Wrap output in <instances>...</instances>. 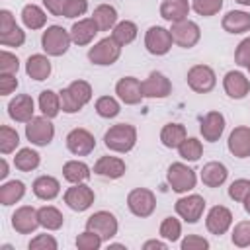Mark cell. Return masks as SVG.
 Returning <instances> with one entry per match:
<instances>
[{
    "label": "cell",
    "mask_w": 250,
    "mask_h": 250,
    "mask_svg": "<svg viewBox=\"0 0 250 250\" xmlns=\"http://www.w3.org/2000/svg\"><path fill=\"white\" fill-rule=\"evenodd\" d=\"M59 96H61L62 111L64 113H76L92 100V86L86 80H74L68 84V88L61 90Z\"/></svg>",
    "instance_id": "6da1fadb"
},
{
    "label": "cell",
    "mask_w": 250,
    "mask_h": 250,
    "mask_svg": "<svg viewBox=\"0 0 250 250\" xmlns=\"http://www.w3.org/2000/svg\"><path fill=\"white\" fill-rule=\"evenodd\" d=\"M104 143L113 152H129L137 143V129L129 123L111 125L104 135Z\"/></svg>",
    "instance_id": "7a4b0ae2"
},
{
    "label": "cell",
    "mask_w": 250,
    "mask_h": 250,
    "mask_svg": "<svg viewBox=\"0 0 250 250\" xmlns=\"http://www.w3.org/2000/svg\"><path fill=\"white\" fill-rule=\"evenodd\" d=\"M70 31H66L64 27L61 25H51L43 31L41 35V47L47 55L51 57H61L68 51V45H70Z\"/></svg>",
    "instance_id": "3957f363"
},
{
    "label": "cell",
    "mask_w": 250,
    "mask_h": 250,
    "mask_svg": "<svg viewBox=\"0 0 250 250\" xmlns=\"http://www.w3.org/2000/svg\"><path fill=\"white\" fill-rule=\"evenodd\" d=\"M25 137L31 145H37V146H47L53 137H55V127L51 123L49 117L41 115V117H31L25 125Z\"/></svg>",
    "instance_id": "277c9868"
},
{
    "label": "cell",
    "mask_w": 250,
    "mask_h": 250,
    "mask_svg": "<svg viewBox=\"0 0 250 250\" xmlns=\"http://www.w3.org/2000/svg\"><path fill=\"white\" fill-rule=\"evenodd\" d=\"M127 207H129V211L133 215L145 219V217H150L154 213V209H156V197L146 188H135L127 195Z\"/></svg>",
    "instance_id": "5b68a950"
},
{
    "label": "cell",
    "mask_w": 250,
    "mask_h": 250,
    "mask_svg": "<svg viewBox=\"0 0 250 250\" xmlns=\"http://www.w3.org/2000/svg\"><path fill=\"white\" fill-rule=\"evenodd\" d=\"M119 55H121V45L113 37H104L102 41H98L88 51V59L94 64H100V66L113 64L119 59Z\"/></svg>",
    "instance_id": "8992f818"
},
{
    "label": "cell",
    "mask_w": 250,
    "mask_h": 250,
    "mask_svg": "<svg viewBox=\"0 0 250 250\" xmlns=\"http://www.w3.org/2000/svg\"><path fill=\"white\" fill-rule=\"evenodd\" d=\"M166 180L170 184V188L176 191V193H186L189 189L195 188V182H197V176L195 172L182 164V162H174L170 168H168V174H166Z\"/></svg>",
    "instance_id": "52a82bcc"
},
{
    "label": "cell",
    "mask_w": 250,
    "mask_h": 250,
    "mask_svg": "<svg viewBox=\"0 0 250 250\" xmlns=\"http://www.w3.org/2000/svg\"><path fill=\"white\" fill-rule=\"evenodd\" d=\"M217 76L215 70L207 64H195L188 70V86L197 94H207L215 88Z\"/></svg>",
    "instance_id": "ba28073f"
},
{
    "label": "cell",
    "mask_w": 250,
    "mask_h": 250,
    "mask_svg": "<svg viewBox=\"0 0 250 250\" xmlns=\"http://www.w3.org/2000/svg\"><path fill=\"white\" fill-rule=\"evenodd\" d=\"M172 43H174V39H172L170 29H166L162 25L148 27V31L145 35V47H146V51L150 55H156V57L166 55L172 49Z\"/></svg>",
    "instance_id": "9c48e42d"
},
{
    "label": "cell",
    "mask_w": 250,
    "mask_h": 250,
    "mask_svg": "<svg viewBox=\"0 0 250 250\" xmlns=\"http://www.w3.org/2000/svg\"><path fill=\"white\" fill-rule=\"evenodd\" d=\"M172 39L178 47H184V49H191L197 45V41L201 39V29L195 21L191 20H184V21H178V23H172Z\"/></svg>",
    "instance_id": "30bf717a"
},
{
    "label": "cell",
    "mask_w": 250,
    "mask_h": 250,
    "mask_svg": "<svg viewBox=\"0 0 250 250\" xmlns=\"http://www.w3.org/2000/svg\"><path fill=\"white\" fill-rule=\"evenodd\" d=\"M86 229L96 232V234H100L102 240H109V238H113L117 234L119 225H117V219L109 211H98V213L88 217Z\"/></svg>",
    "instance_id": "8fae6325"
},
{
    "label": "cell",
    "mask_w": 250,
    "mask_h": 250,
    "mask_svg": "<svg viewBox=\"0 0 250 250\" xmlns=\"http://www.w3.org/2000/svg\"><path fill=\"white\" fill-rule=\"evenodd\" d=\"M203 209H205V199L197 193H191V195H186V197H180L176 201V213L186 221V223H197L203 215Z\"/></svg>",
    "instance_id": "7c38bea8"
},
{
    "label": "cell",
    "mask_w": 250,
    "mask_h": 250,
    "mask_svg": "<svg viewBox=\"0 0 250 250\" xmlns=\"http://www.w3.org/2000/svg\"><path fill=\"white\" fill-rule=\"evenodd\" d=\"M66 148L76 156H86L96 148V139L88 129H72L66 135Z\"/></svg>",
    "instance_id": "4fadbf2b"
},
{
    "label": "cell",
    "mask_w": 250,
    "mask_h": 250,
    "mask_svg": "<svg viewBox=\"0 0 250 250\" xmlns=\"http://www.w3.org/2000/svg\"><path fill=\"white\" fill-rule=\"evenodd\" d=\"M94 191L90 186L86 184H74L72 188L66 189L64 193V203L72 209V211H86L92 203H94Z\"/></svg>",
    "instance_id": "5bb4252c"
},
{
    "label": "cell",
    "mask_w": 250,
    "mask_h": 250,
    "mask_svg": "<svg viewBox=\"0 0 250 250\" xmlns=\"http://www.w3.org/2000/svg\"><path fill=\"white\" fill-rule=\"evenodd\" d=\"M145 98H168L172 94V82L162 72H150L146 80L141 82Z\"/></svg>",
    "instance_id": "9a60e30c"
},
{
    "label": "cell",
    "mask_w": 250,
    "mask_h": 250,
    "mask_svg": "<svg viewBox=\"0 0 250 250\" xmlns=\"http://www.w3.org/2000/svg\"><path fill=\"white\" fill-rule=\"evenodd\" d=\"M115 94L117 98L127 104V105H137L141 104V100L145 98L143 96V88H141V82L135 78V76H123L117 84H115Z\"/></svg>",
    "instance_id": "2e32d148"
},
{
    "label": "cell",
    "mask_w": 250,
    "mask_h": 250,
    "mask_svg": "<svg viewBox=\"0 0 250 250\" xmlns=\"http://www.w3.org/2000/svg\"><path fill=\"white\" fill-rule=\"evenodd\" d=\"M205 225H207V230L211 234L221 236V234H225L230 229V225H232V213L227 207H223V205H215V207L209 209L207 219H205Z\"/></svg>",
    "instance_id": "e0dca14e"
},
{
    "label": "cell",
    "mask_w": 250,
    "mask_h": 250,
    "mask_svg": "<svg viewBox=\"0 0 250 250\" xmlns=\"http://www.w3.org/2000/svg\"><path fill=\"white\" fill-rule=\"evenodd\" d=\"M12 227L16 229V232L20 234H29L39 227V215L37 209H33L31 205H23L20 209H16V213L12 215Z\"/></svg>",
    "instance_id": "ac0fdd59"
},
{
    "label": "cell",
    "mask_w": 250,
    "mask_h": 250,
    "mask_svg": "<svg viewBox=\"0 0 250 250\" xmlns=\"http://www.w3.org/2000/svg\"><path fill=\"white\" fill-rule=\"evenodd\" d=\"M227 145H229V150L232 156H236V158L250 156V127H244V125L234 127L232 133L229 135Z\"/></svg>",
    "instance_id": "d6986e66"
},
{
    "label": "cell",
    "mask_w": 250,
    "mask_h": 250,
    "mask_svg": "<svg viewBox=\"0 0 250 250\" xmlns=\"http://www.w3.org/2000/svg\"><path fill=\"white\" fill-rule=\"evenodd\" d=\"M223 88L227 92L229 98H234V100H242L248 92H250V80L238 72V70H230L225 74L223 78Z\"/></svg>",
    "instance_id": "ffe728a7"
},
{
    "label": "cell",
    "mask_w": 250,
    "mask_h": 250,
    "mask_svg": "<svg viewBox=\"0 0 250 250\" xmlns=\"http://www.w3.org/2000/svg\"><path fill=\"white\" fill-rule=\"evenodd\" d=\"M33 111H35V104L27 94H20L8 104V115L20 123H27L33 117Z\"/></svg>",
    "instance_id": "44dd1931"
},
{
    "label": "cell",
    "mask_w": 250,
    "mask_h": 250,
    "mask_svg": "<svg viewBox=\"0 0 250 250\" xmlns=\"http://www.w3.org/2000/svg\"><path fill=\"white\" fill-rule=\"evenodd\" d=\"M199 131H201V135H203L205 141H209V143L219 141L221 135H223V131H225V117H223V113H219V111H209V113L201 119Z\"/></svg>",
    "instance_id": "7402d4cb"
},
{
    "label": "cell",
    "mask_w": 250,
    "mask_h": 250,
    "mask_svg": "<svg viewBox=\"0 0 250 250\" xmlns=\"http://www.w3.org/2000/svg\"><path fill=\"white\" fill-rule=\"evenodd\" d=\"M98 31H100L98 23L92 18H84V20H78L70 27V39H72V43H76L78 47H82V45H88L96 37Z\"/></svg>",
    "instance_id": "603a6c76"
},
{
    "label": "cell",
    "mask_w": 250,
    "mask_h": 250,
    "mask_svg": "<svg viewBox=\"0 0 250 250\" xmlns=\"http://www.w3.org/2000/svg\"><path fill=\"white\" fill-rule=\"evenodd\" d=\"M127 166L121 158L117 156H102L98 158V162L94 164V172L98 176H104V178H109V180H117L125 174Z\"/></svg>",
    "instance_id": "cb8c5ba5"
},
{
    "label": "cell",
    "mask_w": 250,
    "mask_h": 250,
    "mask_svg": "<svg viewBox=\"0 0 250 250\" xmlns=\"http://www.w3.org/2000/svg\"><path fill=\"white\" fill-rule=\"evenodd\" d=\"M189 14V2L188 0H164L160 4V16L170 21V23H178L188 20Z\"/></svg>",
    "instance_id": "d4e9b609"
},
{
    "label": "cell",
    "mask_w": 250,
    "mask_h": 250,
    "mask_svg": "<svg viewBox=\"0 0 250 250\" xmlns=\"http://www.w3.org/2000/svg\"><path fill=\"white\" fill-rule=\"evenodd\" d=\"M221 25L229 33H246L250 31V14L242 10H232L223 18Z\"/></svg>",
    "instance_id": "484cf974"
},
{
    "label": "cell",
    "mask_w": 250,
    "mask_h": 250,
    "mask_svg": "<svg viewBox=\"0 0 250 250\" xmlns=\"http://www.w3.org/2000/svg\"><path fill=\"white\" fill-rule=\"evenodd\" d=\"M227 176H229V170L225 164L221 162H207L201 170V182L209 188H219L227 182Z\"/></svg>",
    "instance_id": "4316f807"
},
{
    "label": "cell",
    "mask_w": 250,
    "mask_h": 250,
    "mask_svg": "<svg viewBox=\"0 0 250 250\" xmlns=\"http://www.w3.org/2000/svg\"><path fill=\"white\" fill-rule=\"evenodd\" d=\"M25 72L33 80H45L51 74V61L45 55H31L25 62Z\"/></svg>",
    "instance_id": "83f0119b"
},
{
    "label": "cell",
    "mask_w": 250,
    "mask_h": 250,
    "mask_svg": "<svg viewBox=\"0 0 250 250\" xmlns=\"http://www.w3.org/2000/svg\"><path fill=\"white\" fill-rule=\"evenodd\" d=\"M61 191V184L57 178L53 176H39L35 182H33V193L39 197V199H55Z\"/></svg>",
    "instance_id": "f1b7e54d"
},
{
    "label": "cell",
    "mask_w": 250,
    "mask_h": 250,
    "mask_svg": "<svg viewBox=\"0 0 250 250\" xmlns=\"http://www.w3.org/2000/svg\"><path fill=\"white\" fill-rule=\"evenodd\" d=\"M62 176L70 184H82L90 178V166L80 160H68L62 166Z\"/></svg>",
    "instance_id": "f546056e"
},
{
    "label": "cell",
    "mask_w": 250,
    "mask_h": 250,
    "mask_svg": "<svg viewBox=\"0 0 250 250\" xmlns=\"http://www.w3.org/2000/svg\"><path fill=\"white\" fill-rule=\"evenodd\" d=\"M186 139V127L182 123H168L160 131V141L168 148H178Z\"/></svg>",
    "instance_id": "4dcf8cb0"
},
{
    "label": "cell",
    "mask_w": 250,
    "mask_h": 250,
    "mask_svg": "<svg viewBox=\"0 0 250 250\" xmlns=\"http://www.w3.org/2000/svg\"><path fill=\"white\" fill-rule=\"evenodd\" d=\"M92 20L98 23L100 31H107V29L115 27V23H117V10L113 6H109V4H100L94 10Z\"/></svg>",
    "instance_id": "1f68e13d"
},
{
    "label": "cell",
    "mask_w": 250,
    "mask_h": 250,
    "mask_svg": "<svg viewBox=\"0 0 250 250\" xmlns=\"http://www.w3.org/2000/svg\"><path fill=\"white\" fill-rule=\"evenodd\" d=\"M21 21L27 29H41L47 23V14L35 4H25L21 10Z\"/></svg>",
    "instance_id": "d6a6232c"
},
{
    "label": "cell",
    "mask_w": 250,
    "mask_h": 250,
    "mask_svg": "<svg viewBox=\"0 0 250 250\" xmlns=\"http://www.w3.org/2000/svg\"><path fill=\"white\" fill-rule=\"evenodd\" d=\"M39 109H41V113H43L45 117H49V119L57 117L59 111L62 109V105H61V96L55 94L53 90H43V92L39 94Z\"/></svg>",
    "instance_id": "836d02e7"
},
{
    "label": "cell",
    "mask_w": 250,
    "mask_h": 250,
    "mask_svg": "<svg viewBox=\"0 0 250 250\" xmlns=\"http://www.w3.org/2000/svg\"><path fill=\"white\" fill-rule=\"evenodd\" d=\"M25 193V186L23 182L20 180H12V182H6L4 186H0V203L2 205H14L16 201H20Z\"/></svg>",
    "instance_id": "e575fe53"
},
{
    "label": "cell",
    "mask_w": 250,
    "mask_h": 250,
    "mask_svg": "<svg viewBox=\"0 0 250 250\" xmlns=\"http://www.w3.org/2000/svg\"><path fill=\"white\" fill-rule=\"evenodd\" d=\"M37 215H39V225L45 227L47 230H59V229L62 227L64 217H62V213H61L57 207H53V205H45V207L37 209Z\"/></svg>",
    "instance_id": "d590c367"
},
{
    "label": "cell",
    "mask_w": 250,
    "mask_h": 250,
    "mask_svg": "<svg viewBox=\"0 0 250 250\" xmlns=\"http://www.w3.org/2000/svg\"><path fill=\"white\" fill-rule=\"evenodd\" d=\"M137 25L133 23V21H129V20H123V21H119V23H115V27H113V31H111V37L123 47V45H129V43H133L135 41V37H137Z\"/></svg>",
    "instance_id": "8d00e7d4"
},
{
    "label": "cell",
    "mask_w": 250,
    "mask_h": 250,
    "mask_svg": "<svg viewBox=\"0 0 250 250\" xmlns=\"http://www.w3.org/2000/svg\"><path fill=\"white\" fill-rule=\"evenodd\" d=\"M39 162H41V158H39V154H37L33 148H20V150L16 152V156H14V164H16V168L21 170V172H31V170H35V168L39 166Z\"/></svg>",
    "instance_id": "74e56055"
},
{
    "label": "cell",
    "mask_w": 250,
    "mask_h": 250,
    "mask_svg": "<svg viewBox=\"0 0 250 250\" xmlns=\"http://www.w3.org/2000/svg\"><path fill=\"white\" fill-rule=\"evenodd\" d=\"M178 152H180V156L184 158V160H189V162H195V160H199L201 158V154H203V145H201V141H197L195 137H186L184 141H182V145L178 146Z\"/></svg>",
    "instance_id": "f35d334b"
},
{
    "label": "cell",
    "mask_w": 250,
    "mask_h": 250,
    "mask_svg": "<svg viewBox=\"0 0 250 250\" xmlns=\"http://www.w3.org/2000/svg\"><path fill=\"white\" fill-rule=\"evenodd\" d=\"M20 145V135L16 129L2 125L0 127V152L2 154H10L16 150V146Z\"/></svg>",
    "instance_id": "ab89813d"
},
{
    "label": "cell",
    "mask_w": 250,
    "mask_h": 250,
    "mask_svg": "<svg viewBox=\"0 0 250 250\" xmlns=\"http://www.w3.org/2000/svg\"><path fill=\"white\" fill-rule=\"evenodd\" d=\"M96 111L100 117H105V119H111L115 115H119L121 107H119V102L111 96H102L96 100Z\"/></svg>",
    "instance_id": "60d3db41"
},
{
    "label": "cell",
    "mask_w": 250,
    "mask_h": 250,
    "mask_svg": "<svg viewBox=\"0 0 250 250\" xmlns=\"http://www.w3.org/2000/svg\"><path fill=\"white\" fill-rule=\"evenodd\" d=\"M180 234H182V225H180V221L174 219V217H166V219L162 221V225H160V236H162L164 240L176 242V240L180 238Z\"/></svg>",
    "instance_id": "b9f144b4"
},
{
    "label": "cell",
    "mask_w": 250,
    "mask_h": 250,
    "mask_svg": "<svg viewBox=\"0 0 250 250\" xmlns=\"http://www.w3.org/2000/svg\"><path fill=\"white\" fill-rule=\"evenodd\" d=\"M232 244L238 248L250 246V221H240L232 229Z\"/></svg>",
    "instance_id": "7bdbcfd3"
},
{
    "label": "cell",
    "mask_w": 250,
    "mask_h": 250,
    "mask_svg": "<svg viewBox=\"0 0 250 250\" xmlns=\"http://www.w3.org/2000/svg\"><path fill=\"white\" fill-rule=\"evenodd\" d=\"M102 238H100V234H96V232H92V230H84L82 234H78L76 236V248L78 250H98L100 246H102Z\"/></svg>",
    "instance_id": "ee69618b"
},
{
    "label": "cell",
    "mask_w": 250,
    "mask_h": 250,
    "mask_svg": "<svg viewBox=\"0 0 250 250\" xmlns=\"http://www.w3.org/2000/svg\"><path fill=\"white\" fill-rule=\"evenodd\" d=\"M191 8H193L199 16L209 18V16L219 14V10L223 8V0H193Z\"/></svg>",
    "instance_id": "f6af8a7d"
},
{
    "label": "cell",
    "mask_w": 250,
    "mask_h": 250,
    "mask_svg": "<svg viewBox=\"0 0 250 250\" xmlns=\"http://www.w3.org/2000/svg\"><path fill=\"white\" fill-rule=\"evenodd\" d=\"M250 193V180H244V178H240V180H234L232 184H230V188H229V195H230V199H234V201H244V197Z\"/></svg>",
    "instance_id": "bcb514c9"
},
{
    "label": "cell",
    "mask_w": 250,
    "mask_h": 250,
    "mask_svg": "<svg viewBox=\"0 0 250 250\" xmlns=\"http://www.w3.org/2000/svg\"><path fill=\"white\" fill-rule=\"evenodd\" d=\"M20 68V61L16 55L8 51H0V72L4 74H16Z\"/></svg>",
    "instance_id": "7dc6e473"
},
{
    "label": "cell",
    "mask_w": 250,
    "mask_h": 250,
    "mask_svg": "<svg viewBox=\"0 0 250 250\" xmlns=\"http://www.w3.org/2000/svg\"><path fill=\"white\" fill-rule=\"evenodd\" d=\"M234 62L238 66H244V68L250 66V37H246L238 43V47L234 51Z\"/></svg>",
    "instance_id": "c3c4849f"
},
{
    "label": "cell",
    "mask_w": 250,
    "mask_h": 250,
    "mask_svg": "<svg viewBox=\"0 0 250 250\" xmlns=\"http://www.w3.org/2000/svg\"><path fill=\"white\" fill-rule=\"evenodd\" d=\"M0 43H2L4 47H21V45L25 43V33L21 31V27L16 25L10 33L0 35Z\"/></svg>",
    "instance_id": "681fc988"
},
{
    "label": "cell",
    "mask_w": 250,
    "mask_h": 250,
    "mask_svg": "<svg viewBox=\"0 0 250 250\" xmlns=\"http://www.w3.org/2000/svg\"><path fill=\"white\" fill-rule=\"evenodd\" d=\"M57 240L51 234H37L29 242V250H57Z\"/></svg>",
    "instance_id": "f907efd6"
},
{
    "label": "cell",
    "mask_w": 250,
    "mask_h": 250,
    "mask_svg": "<svg viewBox=\"0 0 250 250\" xmlns=\"http://www.w3.org/2000/svg\"><path fill=\"white\" fill-rule=\"evenodd\" d=\"M88 10V0H68L66 10H64V18H78L84 16Z\"/></svg>",
    "instance_id": "816d5d0a"
},
{
    "label": "cell",
    "mask_w": 250,
    "mask_h": 250,
    "mask_svg": "<svg viewBox=\"0 0 250 250\" xmlns=\"http://www.w3.org/2000/svg\"><path fill=\"white\" fill-rule=\"evenodd\" d=\"M207 248H209V242L197 234H189L182 240V250H207Z\"/></svg>",
    "instance_id": "f5cc1de1"
},
{
    "label": "cell",
    "mask_w": 250,
    "mask_h": 250,
    "mask_svg": "<svg viewBox=\"0 0 250 250\" xmlns=\"http://www.w3.org/2000/svg\"><path fill=\"white\" fill-rule=\"evenodd\" d=\"M16 88H18V78H16V74H4V72H0V94H2V96H8V94H12Z\"/></svg>",
    "instance_id": "db71d44e"
},
{
    "label": "cell",
    "mask_w": 250,
    "mask_h": 250,
    "mask_svg": "<svg viewBox=\"0 0 250 250\" xmlns=\"http://www.w3.org/2000/svg\"><path fill=\"white\" fill-rule=\"evenodd\" d=\"M14 27H16V20H14L12 12H8V10H0V35L10 33Z\"/></svg>",
    "instance_id": "11a10c76"
},
{
    "label": "cell",
    "mask_w": 250,
    "mask_h": 250,
    "mask_svg": "<svg viewBox=\"0 0 250 250\" xmlns=\"http://www.w3.org/2000/svg\"><path fill=\"white\" fill-rule=\"evenodd\" d=\"M43 4H45V8L53 16H64V10H66L68 0H43Z\"/></svg>",
    "instance_id": "9f6ffc18"
},
{
    "label": "cell",
    "mask_w": 250,
    "mask_h": 250,
    "mask_svg": "<svg viewBox=\"0 0 250 250\" xmlns=\"http://www.w3.org/2000/svg\"><path fill=\"white\" fill-rule=\"evenodd\" d=\"M143 248H145V250H152V248H158V250H166L168 246H166V242H160V240H146V242L143 244Z\"/></svg>",
    "instance_id": "6f0895ef"
},
{
    "label": "cell",
    "mask_w": 250,
    "mask_h": 250,
    "mask_svg": "<svg viewBox=\"0 0 250 250\" xmlns=\"http://www.w3.org/2000/svg\"><path fill=\"white\" fill-rule=\"evenodd\" d=\"M6 176H8V162L2 158L0 160V180H4Z\"/></svg>",
    "instance_id": "680465c9"
},
{
    "label": "cell",
    "mask_w": 250,
    "mask_h": 250,
    "mask_svg": "<svg viewBox=\"0 0 250 250\" xmlns=\"http://www.w3.org/2000/svg\"><path fill=\"white\" fill-rule=\"evenodd\" d=\"M242 203H244V211H246V213L250 215V193H248V195L244 197V201H242Z\"/></svg>",
    "instance_id": "91938a15"
},
{
    "label": "cell",
    "mask_w": 250,
    "mask_h": 250,
    "mask_svg": "<svg viewBox=\"0 0 250 250\" xmlns=\"http://www.w3.org/2000/svg\"><path fill=\"white\" fill-rule=\"evenodd\" d=\"M234 2H238V4H242V6H250V0H234Z\"/></svg>",
    "instance_id": "94428289"
},
{
    "label": "cell",
    "mask_w": 250,
    "mask_h": 250,
    "mask_svg": "<svg viewBox=\"0 0 250 250\" xmlns=\"http://www.w3.org/2000/svg\"><path fill=\"white\" fill-rule=\"evenodd\" d=\"M248 70H250V66H248Z\"/></svg>",
    "instance_id": "6125c7cd"
}]
</instances>
